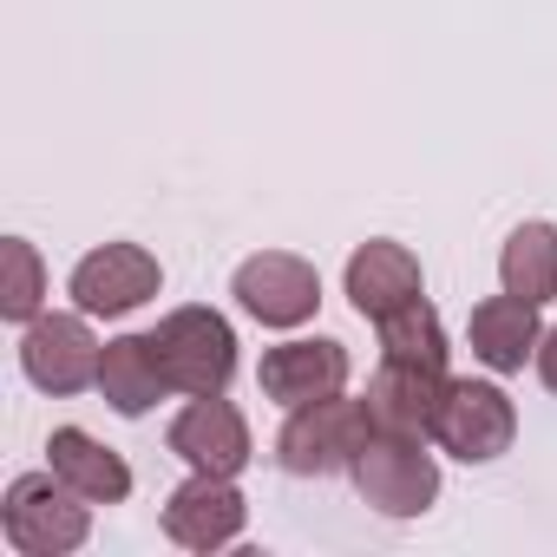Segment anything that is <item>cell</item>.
Masks as SVG:
<instances>
[{"mask_svg": "<svg viewBox=\"0 0 557 557\" xmlns=\"http://www.w3.org/2000/svg\"><path fill=\"white\" fill-rule=\"evenodd\" d=\"M8 289H0V315L8 322H34V309H40V256H34V243H21V236H8Z\"/></svg>", "mask_w": 557, "mask_h": 557, "instance_id": "19", "label": "cell"}, {"mask_svg": "<svg viewBox=\"0 0 557 557\" xmlns=\"http://www.w3.org/2000/svg\"><path fill=\"white\" fill-rule=\"evenodd\" d=\"M511 433H518V407L505 400V387H492V381H446L433 440H440L453 459L485 466V459L511 453Z\"/></svg>", "mask_w": 557, "mask_h": 557, "instance_id": "5", "label": "cell"}, {"mask_svg": "<svg viewBox=\"0 0 557 557\" xmlns=\"http://www.w3.org/2000/svg\"><path fill=\"white\" fill-rule=\"evenodd\" d=\"M374 420H368V400H342V394H322V400H302L275 440L283 466L296 479H329V472H348L355 453L368 446Z\"/></svg>", "mask_w": 557, "mask_h": 557, "instance_id": "2", "label": "cell"}, {"mask_svg": "<svg viewBox=\"0 0 557 557\" xmlns=\"http://www.w3.org/2000/svg\"><path fill=\"white\" fill-rule=\"evenodd\" d=\"M531 361H537V381L557 394V329H550V335H537V355H531Z\"/></svg>", "mask_w": 557, "mask_h": 557, "instance_id": "20", "label": "cell"}, {"mask_svg": "<svg viewBox=\"0 0 557 557\" xmlns=\"http://www.w3.org/2000/svg\"><path fill=\"white\" fill-rule=\"evenodd\" d=\"M256 381H262L269 400H283V407L342 394V381H348V348H342V342H283V348L262 355Z\"/></svg>", "mask_w": 557, "mask_h": 557, "instance_id": "12", "label": "cell"}, {"mask_svg": "<svg viewBox=\"0 0 557 557\" xmlns=\"http://www.w3.org/2000/svg\"><path fill=\"white\" fill-rule=\"evenodd\" d=\"M537 309L518 302V296H492L472 309V355L492 368V374H518L531 355H537Z\"/></svg>", "mask_w": 557, "mask_h": 557, "instance_id": "15", "label": "cell"}, {"mask_svg": "<svg viewBox=\"0 0 557 557\" xmlns=\"http://www.w3.org/2000/svg\"><path fill=\"white\" fill-rule=\"evenodd\" d=\"M92 505V498H86ZM79 492L60 479V472H21L0 498V524H8V544L21 557H66L86 544L92 518H86Z\"/></svg>", "mask_w": 557, "mask_h": 557, "instance_id": "1", "label": "cell"}, {"mask_svg": "<svg viewBox=\"0 0 557 557\" xmlns=\"http://www.w3.org/2000/svg\"><path fill=\"white\" fill-rule=\"evenodd\" d=\"M498 283H505V296H518L531 309H544L557 296V230L550 223H518L505 236V249H498Z\"/></svg>", "mask_w": 557, "mask_h": 557, "instance_id": "17", "label": "cell"}, {"mask_svg": "<svg viewBox=\"0 0 557 557\" xmlns=\"http://www.w3.org/2000/svg\"><path fill=\"white\" fill-rule=\"evenodd\" d=\"M47 453H53V472H60L79 498H92V505H119V498L132 492L125 459H119L112 446H99L92 433H79V426H60V433L47 440Z\"/></svg>", "mask_w": 557, "mask_h": 557, "instance_id": "16", "label": "cell"}, {"mask_svg": "<svg viewBox=\"0 0 557 557\" xmlns=\"http://www.w3.org/2000/svg\"><path fill=\"white\" fill-rule=\"evenodd\" d=\"M440 400H446V368H420V361H387L381 355V368L368 381V420H374V433L433 440Z\"/></svg>", "mask_w": 557, "mask_h": 557, "instance_id": "8", "label": "cell"}, {"mask_svg": "<svg viewBox=\"0 0 557 557\" xmlns=\"http://www.w3.org/2000/svg\"><path fill=\"white\" fill-rule=\"evenodd\" d=\"M99 355L106 348L92 342V329L79 315H40L21 342V368L47 394H79L86 381H99Z\"/></svg>", "mask_w": 557, "mask_h": 557, "instance_id": "10", "label": "cell"}, {"mask_svg": "<svg viewBox=\"0 0 557 557\" xmlns=\"http://www.w3.org/2000/svg\"><path fill=\"white\" fill-rule=\"evenodd\" d=\"M171 453H177L190 472L236 479V472L249 466V426H243V413H236L223 394H197V400L171 420Z\"/></svg>", "mask_w": 557, "mask_h": 557, "instance_id": "9", "label": "cell"}, {"mask_svg": "<svg viewBox=\"0 0 557 557\" xmlns=\"http://www.w3.org/2000/svg\"><path fill=\"white\" fill-rule=\"evenodd\" d=\"M243 518H249L243 492H236L230 479H210V472H197L190 485H177L171 505H164V531H171V544H184V550H216V544H230V537L243 531Z\"/></svg>", "mask_w": 557, "mask_h": 557, "instance_id": "11", "label": "cell"}, {"mask_svg": "<svg viewBox=\"0 0 557 557\" xmlns=\"http://www.w3.org/2000/svg\"><path fill=\"white\" fill-rule=\"evenodd\" d=\"M236 302L269 322V329H296L315 315L322 302V275L302 262V256H283V249H269V256H249L236 269Z\"/></svg>", "mask_w": 557, "mask_h": 557, "instance_id": "6", "label": "cell"}, {"mask_svg": "<svg viewBox=\"0 0 557 557\" xmlns=\"http://www.w3.org/2000/svg\"><path fill=\"white\" fill-rule=\"evenodd\" d=\"M374 329H381V355H387V361L446 368V329H440V315H433V302H426V296H420V302H407L400 315L374 322Z\"/></svg>", "mask_w": 557, "mask_h": 557, "instance_id": "18", "label": "cell"}, {"mask_svg": "<svg viewBox=\"0 0 557 557\" xmlns=\"http://www.w3.org/2000/svg\"><path fill=\"white\" fill-rule=\"evenodd\" d=\"M151 342H158V361H164L171 387L190 394V400L223 394L230 374H236V335H230V322L216 309H177V315L158 322Z\"/></svg>", "mask_w": 557, "mask_h": 557, "instance_id": "4", "label": "cell"}, {"mask_svg": "<svg viewBox=\"0 0 557 557\" xmlns=\"http://www.w3.org/2000/svg\"><path fill=\"white\" fill-rule=\"evenodd\" d=\"M348 472H355V492L387 518H420L440 498V466L426 440H407V433H368Z\"/></svg>", "mask_w": 557, "mask_h": 557, "instance_id": "3", "label": "cell"}, {"mask_svg": "<svg viewBox=\"0 0 557 557\" xmlns=\"http://www.w3.org/2000/svg\"><path fill=\"white\" fill-rule=\"evenodd\" d=\"M348 302L368 322H387L407 302H420V262H413V249H400V243H361L348 256Z\"/></svg>", "mask_w": 557, "mask_h": 557, "instance_id": "13", "label": "cell"}, {"mask_svg": "<svg viewBox=\"0 0 557 557\" xmlns=\"http://www.w3.org/2000/svg\"><path fill=\"white\" fill-rule=\"evenodd\" d=\"M151 296H158V256L138 243H106V249L79 256V269H73V302L86 315H132Z\"/></svg>", "mask_w": 557, "mask_h": 557, "instance_id": "7", "label": "cell"}, {"mask_svg": "<svg viewBox=\"0 0 557 557\" xmlns=\"http://www.w3.org/2000/svg\"><path fill=\"white\" fill-rule=\"evenodd\" d=\"M164 387H171V374H164L151 335H119V342H106V355H99V394H106L119 413H132V420L151 413Z\"/></svg>", "mask_w": 557, "mask_h": 557, "instance_id": "14", "label": "cell"}]
</instances>
